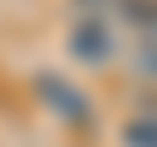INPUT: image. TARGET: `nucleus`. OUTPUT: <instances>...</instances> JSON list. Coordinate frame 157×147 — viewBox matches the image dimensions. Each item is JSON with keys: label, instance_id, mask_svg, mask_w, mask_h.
Listing matches in <instances>:
<instances>
[{"label": "nucleus", "instance_id": "nucleus-1", "mask_svg": "<svg viewBox=\"0 0 157 147\" xmlns=\"http://www.w3.org/2000/svg\"><path fill=\"white\" fill-rule=\"evenodd\" d=\"M29 93L39 98V108L59 127H74V132H93L98 127V103L88 98V88H78L59 69H34L29 74Z\"/></svg>", "mask_w": 157, "mask_h": 147}, {"label": "nucleus", "instance_id": "nucleus-2", "mask_svg": "<svg viewBox=\"0 0 157 147\" xmlns=\"http://www.w3.org/2000/svg\"><path fill=\"white\" fill-rule=\"evenodd\" d=\"M64 49L74 64L83 69H103L118 59V24L108 20V10H83L69 20V34H64Z\"/></svg>", "mask_w": 157, "mask_h": 147}, {"label": "nucleus", "instance_id": "nucleus-3", "mask_svg": "<svg viewBox=\"0 0 157 147\" xmlns=\"http://www.w3.org/2000/svg\"><path fill=\"white\" fill-rule=\"evenodd\" d=\"M118 137L123 147H157V108H137L132 118H123Z\"/></svg>", "mask_w": 157, "mask_h": 147}, {"label": "nucleus", "instance_id": "nucleus-4", "mask_svg": "<svg viewBox=\"0 0 157 147\" xmlns=\"http://www.w3.org/2000/svg\"><path fill=\"white\" fill-rule=\"evenodd\" d=\"M113 5H118V15H123L132 29L157 34V0H113Z\"/></svg>", "mask_w": 157, "mask_h": 147}, {"label": "nucleus", "instance_id": "nucleus-5", "mask_svg": "<svg viewBox=\"0 0 157 147\" xmlns=\"http://www.w3.org/2000/svg\"><path fill=\"white\" fill-rule=\"evenodd\" d=\"M137 74H142V78H157V34H147V44H142V54H137Z\"/></svg>", "mask_w": 157, "mask_h": 147}, {"label": "nucleus", "instance_id": "nucleus-6", "mask_svg": "<svg viewBox=\"0 0 157 147\" xmlns=\"http://www.w3.org/2000/svg\"><path fill=\"white\" fill-rule=\"evenodd\" d=\"M103 5H108V0H74V10H78V15H83V10H103Z\"/></svg>", "mask_w": 157, "mask_h": 147}]
</instances>
